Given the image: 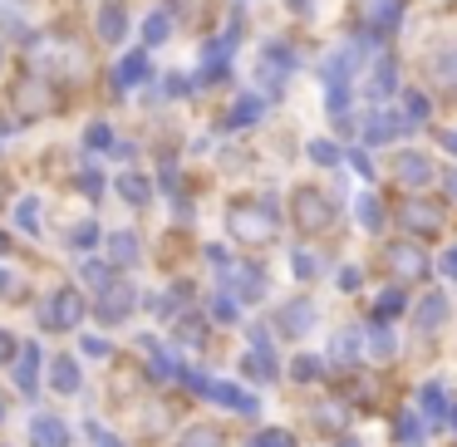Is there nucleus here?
Segmentation results:
<instances>
[{"mask_svg": "<svg viewBox=\"0 0 457 447\" xmlns=\"http://www.w3.org/2000/svg\"><path fill=\"white\" fill-rule=\"evenodd\" d=\"M15 103H21L25 119H50V113H60V89H54L50 79H21V89H15Z\"/></svg>", "mask_w": 457, "mask_h": 447, "instance_id": "obj_1", "label": "nucleus"}, {"mask_svg": "<svg viewBox=\"0 0 457 447\" xmlns=\"http://www.w3.org/2000/svg\"><path fill=\"white\" fill-rule=\"evenodd\" d=\"M329 221H335V202L315 187H300L295 192V227L300 231H325Z\"/></svg>", "mask_w": 457, "mask_h": 447, "instance_id": "obj_2", "label": "nucleus"}, {"mask_svg": "<svg viewBox=\"0 0 457 447\" xmlns=\"http://www.w3.org/2000/svg\"><path fill=\"white\" fill-rule=\"evenodd\" d=\"M227 221H231V236L237 241H266L270 236V211L261 202H237Z\"/></svg>", "mask_w": 457, "mask_h": 447, "instance_id": "obj_3", "label": "nucleus"}, {"mask_svg": "<svg viewBox=\"0 0 457 447\" xmlns=\"http://www.w3.org/2000/svg\"><path fill=\"white\" fill-rule=\"evenodd\" d=\"M384 261H388V276L394 280H423V270H428L423 251H418L413 241H394V246L384 251Z\"/></svg>", "mask_w": 457, "mask_h": 447, "instance_id": "obj_4", "label": "nucleus"}, {"mask_svg": "<svg viewBox=\"0 0 457 447\" xmlns=\"http://www.w3.org/2000/svg\"><path fill=\"white\" fill-rule=\"evenodd\" d=\"M79 315H84L79 290H54L50 305H45V325H50V329H70V325H79Z\"/></svg>", "mask_w": 457, "mask_h": 447, "instance_id": "obj_5", "label": "nucleus"}, {"mask_svg": "<svg viewBox=\"0 0 457 447\" xmlns=\"http://www.w3.org/2000/svg\"><path fill=\"white\" fill-rule=\"evenodd\" d=\"M364 15L378 35H394L398 21H403V0H364Z\"/></svg>", "mask_w": 457, "mask_h": 447, "instance_id": "obj_6", "label": "nucleus"}, {"mask_svg": "<svg viewBox=\"0 0 457 447\" xmlns=\"http://www.w3.org/2000/svg\"><path fill=\"white\" fill-rule=\"evenodd\" d=\"M30 437H35V447H70V427H64L60 418H50V413H40L30 423Z\"/></svg>", "mask_w": 457, "mask_h": 447, "instance_id": "obj_7", "label": "nucleus"}, {"mask_svg": "<svg viewBox=\"0 0 457 447\" xmlns=\"http://www.w3.org/2000/svg\"><path fill=\"white\" fill-rule=\"evenodd\" d=\"M129 310H133V286H123V280H113V286L104 290V300H99V315L113 325V319H123Z\"/></svg>", "mask_w": 457, "mask_h": 447, "instance_id": "obj_8", "label": "nucleus"}, {"mask_svg": "<svg viewBox=\"0 0 457 447\" xmlns=\"http://www.w3.org/2000/svg\"><path fill=\"white\" fill-rule=\"evenodd\" d=\"M403 227H408V231H423V236H433V231L443 227V211L428 207V202H408V207H403Z\"/></svg>", "mask_w": 457, "mask_h": 447, "instance_id": "obj_9", "label": "nucleus"}, {"mask_svg": "<svg viewBox=\"0 0 457 447\" xmlns=\"http://www.w3.org/2000/svg\"><path fill=\"white\" fill-rule=\"evenodd\" d=\"M310 325H315V305H310V300H290V305L280 310V329H286V335H305Z\"/></svg>", "mask_w": 457, "mask_h": 447, "instance_id": "obj_10", "label": "nucleus"}, {"mask_svg": "<svg viewBox=\"0 0 457 447\" xmlns=\"http://www.w3.org/2000/svg\"><path fill=\"white\" fill-rule=\"evenodd\" d=\"M123 30H129V15H123L119 0H109V5L99 11V35H104V45H119Z\"/></svg>", "mask_w": 457, "mask_h": 447, "instance_id": "obj_11", "label": "nucleus"}, {"mask_svg": "<svg viewBox=\"0 0 457 447\" xmlns=\"http://www.w3.org/2000/svg\"><path fill=\"white\" fill-rule=\"evenodd\" d=\"M398 182H408V187H423V182H433V162L418 158V153H403V158H398Z\"/></svg>", "mask_w": 457, "mask_h": 447, "instance_id": "obj_12", "label": "nucleus"}, {"mask_svg": "<svg viewBox=\"0 0 457 447\" xmlns=\"http://www.w3.org/2000/svg\"><path fill=\"white\" fill-rule=\"evenodd\" d=\"M408 128H413V123H403L398 113H374V119H369V143H394L398 133H408Z\"/></svg>", "mask_w": 457, "mask_h": 447, "instance_id": "obj_13", "label": "nucleus"}, {"mask_svg": "<svg viewBox=\"0 0 457 447\" xmlns=\"http://www.w3.org/2000/svg\"><path fill=\"white\" fill-rule=\"evenodd\" d=\"M15 359H21V364H15V384H21V388H25V398H30V393H35V378H40V349L25 344Z\"/></svg>", "mask_w": 457, "mask_h": 447, "instance_id": "obj_14", "label": "nucleus"}, {"mask_svg": "<svg viewBox=\"0 0 457 447\" xmlns=\"http://www.w3.org/2000/svg\"><path fill=\"white\" fill-rule=\"evenodd\" d=\"M212 398H217L221 408H231V413H256V398H251L246 388H237V384H217Z\"/></svg>", "mask_w": 457, "mask_h": 447, "instance_id": "obj_15", "label": "nucleus"}, {"mask_svg": "<svg viewBox=\"0 0 457 447\" xmlns=\"http://www.w3.org/2000/svg\"><path fill=\"white\" fill-rule=\"evenodd\" d=\"M50 384L60 388V393H74V388H79V364H74V359H54Z\"/></svg>", "mask_w": 457, "mask_h": 447, "instance_id": "obj_16", "label": "nucleus"}, {"mask_svg": "<svg viewBox=\"0 0 457 447\" xmlns=\"http://www.w3.org/2000/svg\"><path fill=\"white\" fill-rule=\"evenodd\" d=\"M119 192L133 202V207H143V202L153 197V182H148V178H138V172H123V178H119Z\"/></svg>", "mask_w": 457, "mask_h": 447, "instance_id": "obj_17", "label": "nucleus"}, {"mask_svg": "<svg viewBox=\"0 0 457 447\" xmlns=\"http://www.w3.org/2000/svg\"><path fill=\"white\" fill-rule=\"evenodd\" d=\"M261 119V99L256 94H246V99L237 103V109H231V119H227V128H251V123Z\"/></svg>", "mask_w": 457, "mask_h": 447, "instance_id": "obj_18", "label": "nucleus"}, {"mask_svg": "<svg viewBox=\"0 0 457 447\" xmlns=\"http://www.w3.org/2000/svg\"><path fill=\"white\" fill-rule=\"evenodd\" d=\"M418 319H423V329H437L447 319V300L443 295H423V305H418Z\"/></svg>", "mask_w": 457, "mask_h": 447, "instance_id": "obj_19", "label": "nucleus"}, {"mask_svg": "<svg viewBox=\"0 0 457 447\" xmlns=\"http://www.w3.org/2000/svg\"><path fill=\"white\" fill-rule=\"evenodd\" d=\"M369 94H374V99L394 94V60H378V70L369 74Z\"/></svg>", "mask_w": 457, "mask_h": 447, "instance_id": "obj_20", "label": "nucleus"}, {"mask_svg": "<svg viewBox=\"0 0 457 447\" xmlns=\"http://www.w3.org/2000/svg\"><path fill=\"white\" fill-rule=\"evenodd\" d=\"M109 251L119 266H129V261H138V236H129V231H119V236H109Z\"/></svg>", "mask_w": 457, "mask_h": 447, "instance_id": "obj_21", "label": "nucleus"}, {"mask_svg": "<svg viewBox=\"0 0 457 447\" xmlns=\"http://www.w3.org/2000/svg\"><path fill=\"white\" fill-rule=\"evenodd\" d=\"M143 74H148V60H143V54H129V60L119 64V89H133Z\"/></svg>", "mask_w": 457, "mask_h": 447, "instance_id": "obj_22", "label": "nucleus"}, {"mask_svg": "<svg viewBox=\"0 0 457 447\" xmlns=\"http://www.w3.org/2000/svg\"><path fill=\"white\" fill-rule=\"evenodd\" d=\"M178 447H221V437L212 433V427H187V433H182V443Z\"/></svg>", "mask_w": 457, "mask_h": 447, "instance_id": "obj_23", "label": "nucleus"}, {"mask_svg": "<svg viewBox=\"0 0 457 447\" xmlns=\"http://www.w3.org/2000/svg\"><path fill=\"white\" fill-rule=\"evenodd\" d=\"M310 158H315L320 162V168H335V162H339V148H335V143H325V138H315V143H310Z\"/></svg>", "mask_w": 457, "mask_h": 447, "instance_id": "obj_24", "label": "nucleus"}, {"mask_svg": "<svg viewBox=\"0 0 457 447\" xmlns=\"http://www.w3.org/2000/svg\"><path fill=\"white\" fill-rule=\"evenodd\" d=\"M359 221H364L369 231L384 227V207H378V197H364V202H359Z\"/></svg>", "mask_w": 457, "mask_h": 447, "instance_id": "obj_25", "label": "nucleus"}, {"mask_svg": "<svg viewBox=\"0 0 457 447\" xmlns=\"http://www.w3.org/2000/svg\"><path fill=\"white\" fill-rule=\"evenodd\" d=\"M227 60H231V40H217V45L207 50V64H202V70L217 74V70H227Z\"/></svg>", "mask_w": 457, "mask_h": 447, "instance_id": "obj_26", "label": "nucleus"}, {"mask_svg": "<svg viewBox=\"0 0 457 447\" xmlns=\"http://www.w3.org/2000/svg\"><path fill=\"white\" fill-rule=\"evenodd\" d=\"M143 40H148V45L168 40V15H148V21H143Z\"/></svg>", "mask_w": 457, "mask_h": 447, "instance_id": "obj_27", "label": "nucleus"}, {"mask_svg": "<svg viewBox=\"0 0 457 447\" xmlns=\"http://www.w3.org/2000/svg\"><path fill=\"white\" fill-rule=\"evenodd\" d=\"M261 290H266V280H261L256 270H241V280H237V295H241V300H256Z\"/></svg>", "mask_w": 457, "mask_h": 447, "instance_id": "obj_28", "label": "nucleus"}, {"mask_svg": "<svg viewBox=\"0 0 457 447\" xmlns=\"http://www.w3.org/2000/svg\"><path fill=\"white\" fill-rule=\"evenodd\" d=\"M15 221H21L25 231H40V207H35V202H21V207H15Z\"/></svg>", "mask_w": 457, "mask_h": 447, "instance_id": "obj_29", "label": "nucleus"}, {"mask_svg": "<svg viewBox=\"0 0 457 447\" xmlns=\"http://www.w3.org/2000/svg\"><path fill=\"white\" fill-rule=\"evenodd\" d=\"M94 241H99V227H94V221H84V227H74V241H70V246H74V251H89Z\"/></svg>", "mask_w": 457, "mask_h": 447, "instance_id": "obj_30", "label": "nucleus"}, {"mask_svg": "<svg viewBox=\"0 0 457 447\" xmlns=\"http://www.w3.org/2000/svg\"><path fill=\"white\" fill-rule=\"evenodd\" d=\"M423 408H428V413H443V384H428L423 388Z\"/></svg>", "mask_w": 457, "mask_h": 447, "instance_id": "obj_31", "label": "nucleus"}, {"mask_svg": "<svg viewBox=\"0 0 457 447\" xmlns=\"http://www.w3.org/2000/svg\"><path fill=\"white\" fill-rule=\"evenodd\" d=\"M398 305H403V300H398V290H388V295H378V305H374V319H378V315H394Z\"/></svg>", "mask_w": 457, "mask_h": 447, "instance_id": "obj_32", "label": "nucleus"}, {"mask_svg": "<svg viewBox=\"0 0 457 447\" xmlns=\"http://www.w3.org/2000/svg\"><path fill=\"white\" fill-rule=\"evenodd\" d=\"M212 315H217L221 325H231V319H237V305H231L227 295H217V305H212Z\"/></svg>", "mask_w": 457, "mask_h": 447, "instance_id": "obj_33", "label": "nucleus"}, {"mask_svg": "<svg viewBox=\"0 0 457 447\" xmlns=\"http://www.w3.org/2000/svg\"><path fill=\"white\" fill-rule=\"evenodd\" d=\"M374 354H378V359L394 354V335H388V329H374Z\"/></svg>", "mask_w": 457, "mask_h": 447, "instance_id": "obj_34", "label": "nucleus"}, {"mask_svg": "<svg viewBox=\"0 0 457 447\" xmlns=\"http://www.w3.org/2000/svg\"><path fill=\"white\" fill-rule=\"evenodd\" d=\"M84 143H89V148H109V123H94Z\"/></svg>", "mask_w": 457, "mask_h": 447, "instance_id": "obj_35", "label": "nucleus"}, {"mask_svg": "<svg viewBox=\"0 0 457 447\" xmlns=\"http://www.w3.org/2000/svg\"><path fill=\"white\" fill-rule=\"evenodd\" d=\"M408 119H428V99H423V94H408Z\"/></svg>", "mask_w": 457, "mask_h": 447, "instance_id": "obj_36", "label": "nucleus"}, {"mask_svg": "<svg viewBox=\"0 0 457 447\" xmlns=\"http://www.w3.org/2000/svg\"><path fill=\"white\" fill-rule=\"evenodd\" d=\"M84 354H94V359H109V344H104L99 335H89V339H84Z\"/></svg>", "mask_w": 457, "mask_h": 447, "instance_id": "obj_37", "label": "nucleus"}, {"mask_svg": "<svg viewBox=\"0 0 457 447\" xmlns=\"http://www.w3.org/2000/svg\"><path fill=\"white\" fill-rule=\"evenodd\" d=\"M256 447H290V437H286V433H261Z\"/></svg>", "mask_w": 457, "mask_h": 447, "instance_id": "obj_38", "label": "nucleus"}, {"mask_svg": "<svg viewBox=\"0 0 457 447\" xmlns=\"http://www.w3.org/2000/svg\"><path fill=\"white\" fill-rule=\"evenodd\" d=\"M315 374H320V368L310 364V359H295V378H315Z\"/></svg>", "mask_w": 457, "mask_h": 447, "instance_id": "obj_39", "label": "nucleus"}, {"mask_svg": "<svg viewBox=\"0 0 457 447\" xmlns=\"http://www.w3.org/2000/svg\"><path fill=\"white\" fill-rule=\"evenodd\" d=\"M349 162H354V172H364V178H369V172H374V162H369L364 153H354V158H349Z\"/></svg>", "mask_w": 457, "mask_h": 447, "instance_id": "obj_40", "label": "nucleus"}, {"mask_svg": "<svg viewBox=\"0 0 457 447\" xmlns=\"http://www.w3.org/2000/svg\"><path fill=\"white\" fill-rule=\"evenodd\" d=\"M315 270V256H295V276H310Z\"/></svg>", "mask_w": 457, "mask_h": 447, "instance_id": "obj_41", "label": "nucleus"}, {"mask_svg": "<svg viewBox=\"0 0 457 447\" xmlns=\"http://www.w3.org/2000/svg\"><path fill=\"white\" fill-rule=\"evenodd\" d=\"M11 354H15V339H11V335H0V364H5Z\"/></svg>", "mask_w": 457, "mask_h": 447, "instance_id": "obj_42", "label": "nucleus"}, {"mask_svg": "<svg viewBox=\"0 0 457 447\" xmlns=\"http://www.w3.org/2000/svg\"><path fill=\"white\" fill-rule=\"evenodd\" d=\"M443 276L457 280V251H447V256H443Z\"/></svg>", "mask_w": 457, "mask_h": 447, "instance_id": "obj_43", "label": "nucleus"}, {"mask_svg": "<svg viewBox=\"0 0 457 447\" xmlns=\"http://www.w3.org/2000/svg\"><path fill=\"white\" fill-rule=\"evenodd\" d=\"M94 437H99V447H119V443H113V437H109V433H99V427H94Z\"/></svg>", "mask_w": 457, "mask_h": 447, "instance_id": "obj_44", "label": "nucleus"}, {"mask_svg": "<svg viewBox=\"0 0 457 447\" xmlns=\"http://www.w3.org/2000/svg\"><path fill=\"white\" fill-rule=\"evenodd\" d=\"M443 148H447V153H457V133H443Z\"/></svg>", "mask_w": 457, "mask_h": 447, "instance_id": "obj_45", "label": "nucleus"}, {"mask_svg": "<svg viewBox=\"0 0 457 447\" xmlns=\"http://www.w3.org/2000/svg\"><path fill=\"white\" fill-rule=\"evenodd\" d=\"M447 197H457V172H447Z\"/></svg>", "mask_w": 457, "mask_h": 447, "instance_id": "obj_46", "label": "nucleus"}, {"mask_svg": "<svg viewBox=\"0 0 457 447\" xmlns=\"http://www.w3.org/2000/svg\"><path fill=\"white\" fill-rule=\"evenodd\" d=\"M290 5H295V11H310V5H305V0H290Z\"/></svg>", "mask_w": 457, "mask_h": 447, "instance_id": "obj_47", "label": "nucleus"}, {"mask_svg": "<svg viewBox=\"0 0 457 447\" xmlns=\"http://www.w3.org/2000/svg\"><path fill=\"white\" fill-rule=\"evenodd\" d=\"M453 427H457V408H453Z\"/></svg>", "mask_w": 457, "mask_h": 447, "instance_id": "obj_48", "label": "nucleus"}, {"mask_svg": "<svg viewBox=\"0 0 457 447\" xmlns=\"http://www.w3.org/2000/svg\"><path fill=\"white\" fill-rule=\"evenodd\" d=\"M0 251H5V236H0Z\"/></svg>", "mask_w": 457, "mask_h": 447, "instance_id": "obj_49", "label": "nucleus"}, {"mask_svg": "<svg viewBox=\"0 0 457 447\" xmlns=\"http://www.w3.org/2000/svg\"><path fill=\"white\" fill-rule=\"evenodd\" d=\"M0 418H5V408H0Z\"/></svg>", "mask_w": 457, "mask_h": 447, "instance_id": "obj_50", "label": "nucleus"}, {"mask_svg": "<svg viewBox=\"0 0 457 447\" xmlns=\"http://www.w3.org/2000/svg\"><path fill=\"white\" fill-rule=\"evenodd\" d=\"M0 60H5V50H0Z\"/></svg>", "mask_w": 457, "mask_h": 447, "instance_id": "obj_51", "label": "nucleus"}]
</instances>
